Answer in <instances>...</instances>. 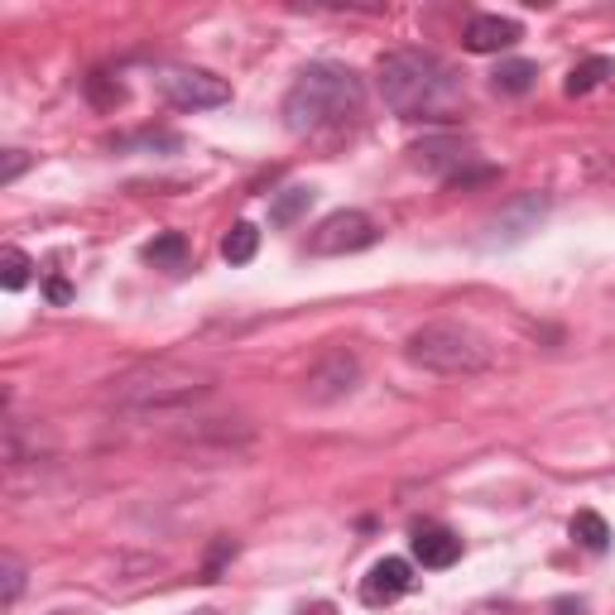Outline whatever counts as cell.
<instances>
[{"label": "cell", "mask_w": 615, "mask_h": 615, "mask_svg": "<svg viewBox=\"0 0 615 615\" xmlns=\"http://www.w3.org/2000/svg\"><path fill=\"white\" fill-rule=\"evenodd\" d=\"M24 164H29V159H24V150H5V168H0V184H15Z\"/></svg>", "instance_id": "obj_21"}, {"label": "cell", "mask_w": 615, "mask_h": 615, "mask_svg": "<svg viewBox=\"0 0 615 615\" xmlns=\"http://www.w3.org/2000/svg\"><path fill=\"white\" fill-rule=\"evenodd\" d=\"M534 78H539V68L534 63H524V58H510V63H500L496 68V92H510V96H520V92H529L534 87Z\"/></svg>", "instance_id": "obj_16"}, {"label": "cell", "mask_w": 615, "mask_h": 615, "mask_svg": "<svg viewBox=\"0 0 615 615\" xmlns=\"http://www.w3.org/2000/svg\"><path fill=\"white\" fill-rule=\"evenodd\" d=\"M212 390V376L188 366H174V360H159V366L140 370V376L120 380L116 400L120 404H135V409H174V404H192Z\"/></svg>", "instance_id": "obj_4"}, {"label": "cell", "mask_w": 615, "mask_h": 615, "mask_svg": "<svg viewBox=\"0 0 615 615\" xmlns=\"http://www.w3.org/2000/svg\"><path fill=\"white\" fill-rule=\"evenodd\" d=\"M29 270H34V264H29V256H24L20 246H5V250H0V284H5L10 294H20V288L29 284Z\"/></svg>", "instance_id": "obj_17"}, {"label": "cell", "mask_w": 615, "mask_h": 615, "mask_svg": "<svg viewBox=\"0 0 615 615\" xmlns=\"http://www.w3.org/2000/svg\"><path fill=\"white\" fill-rule=\"evenodd\" d=\"M144 260H150L154 270H184V260H188V236H184V232L154 236L150 246H144Z\"/></svg>", "instance_id": "obj_12"}, {"label": "cell", "mask_w": 615, "mask_h": 615, "mask_svg": "<svg viewBox=\"0 0 615 615\" xmlns=\"http://www.w3.org/2000/svg\"><path fill=\"white\" fill-rule=\"evenodd\" d=\"M356 385H360V356L336 346V352H328L304 376V394H308V404H336L346 394H356Z\"/></svg>", "instance_id": "obj_7"}, {"label": "cell", "mask_w": 615, "mask_h": 615, "mask_svg": "<svg viewBox=\"0 0 615 615\" xmlns=\"http://www.w3.org/2000/svg\"><path fill=\"white\" fill-rule=\"evenodd\" d=\"M366 106V87L352 68L342 63H312L298 72V82L284 96V126L294 135H322V130L352 126Z\"/></svg>", "instance_id": "obj_2"}, {"label": "cell", "mask_w": 615, "mask_h": 615, "mask_svg": "<svg viewBox=\"0 0 615 615\" xmlns=\"http://www.w3.org/2000/svg\"><path fill=\"white\" fill-rule=\"evenodd\" d=\"M376 222L366 212H332L312 226L308 236V250L312 256H356V250L376 246Z\"/></svg>", "instance_id": "obj_6"}, {"label": "cell", "mask_w": 615, "mask_h": 615, "mask_svg": "<svg viewBox=\"0 0 615 615\" xmlns=\"http://www.w3.org/2000/svg\"><path fill=\"white\" fill-rule=\"evenodd\" d=\"M48 298H54V304H68V298H72V284H68V280H48Z\"/></svg>", "instance_id": "obj_22"}, {"label": "cell", "mask_w": 615, "mask_h": 615, "mask_svg": "<svg viewBox=\"0 0 615 615\" xmlns=\"http://www.w3.org/2000/svg\"><path fill=\"white\" fill-rule=\"evenodd\" d=\"M572 539L582 544L587 553H606L611 548V524L601 520L596 510H577L572 515Z\"/></svg>", "instance_id": "obj_15"}, {"label": "cell", "mask_w": 615, "mask_h": 615, "mask_svg": "<svg viewBox=\"0 0 615 615\" xmlns=\"http://www.w3.org/2000/svg\"><path fill=\"white\" fill-rule=\"evenodd\" d=\"M606 78H615V63L606 54H596V58H582V63H577L572 72H568V82H563V92L568 96H587L592 87H601V82Z\"/></svg>", "instance_id": "obj_11"}, {"label": "cell", "mask_w": 615, "mask_h": 615, "mask_svg": "<svg viewBox=\"0 0 615 615\" xmlns=\"http://www.w3.org/2000/svg\"><path fill=\"white\" fill-rule=\"evenodd\" d=\"M520 24L505 20V15H472V24H466L462 44L472 48V54H500V48H515L520 44Z\"/></svg>", "instance_id": "obj_10"}, {"label": "cell", "mask_w": 615, "mask_h": 615, "mask_svg": "<svg viewBox=\"0 0 615 615\" xmlns=\"http://www.w3.org/2000/svg\"><path fill=\"white\" fill-rule=\"evenodd\" d=\"M553 615H582V601H572V596L553 601Z\"/></svg>", "instance_id": "obj_23"}, {"label": "cell", "mask_w": 615, "mask_h": 615, "mask_svg": "<svg viewBox=\"0 0 615 615\" xmlns=\"http://www.w3.org/2000/svg\"><path fill=\"white\" fill-rule=\"evenodd\" d=\"M409 154H414V164H424V168H442L448 159H452V164H457V159H466L462 144H457V140H424V144H414Z\"/></svg>", "instance_id": "obj_18"}, {"label": "cell", "mask_w": 615, "mask_h": 615, "mask_svg": "<svg viewBox=\"0 0 615 615\" xmlns=\"http://www.w3.org/2000/svg\"><path fill=\"white\" fill-rule=\"evenodd\" d=\"M20 587H24V568H20L15 558H5V587H0V606H15Z\"/></svg>", "instance_id": "obj_20"}, {"label": "cell", "mask_w": 615, "mask_h": 615, "mask_svg": "<svg viewBox=\"0 0 615 615\" xmlns=\"http://www.w3.org/2000/svg\"><path fill=\"white\" fill-rule=\"evenodd\" d=\"M404 592H414V563L409 558H380L360 582V601L366 606H394Z\"/></svg>", "instance_id": "obj_8"}, {"label": "cell", "mask_w": 615, "mask_h": 615, "mask_svg": "<svg viewBox=\"0 0 615 615\" xmlns=\"http://www.w3.org/2000/svg\"><path fill=\"white\" fill-rule=\"evenodd\" d=\"M159 92L168 96V106H178V111H212V106L232 102V87H226L222 78H212V72H202V68H164Z\"/></svg>", "instance_id": "obj_5"}, {"label": "cell", "mask_w": 615, "mask_h": 615, "mask_svg": "<svg viewBox=\"0 0 615 615\" xmlns=\"http://www.w3.org/2000/svg\"><path fill=\"white\" fill-rule=\"evenodd\" d=\"M380 96L404 120H452L462 111V78L424 48H394L380 58Z\"/></svg>", "instance_id": "obj_1"}, {"label": "cell", "mask_w": 615, "mask_h": 615, "mask_svg": "<svg viewBox=\"0 0 615 615\" xmlns=\"http://www.w3.org/2000/svg\"><path fill=\"white\" fill-rule=\"evenodd\" d=\"M87 96H92L96 106H120V102H126V87L111 82L106 72H92V78H87Z\"/></svg>", "instance_id": "obj_19"}, {"label": "cell", "mask_w": 615, "mask_h": 615, "mask_svg": "<svg viewBox=\"0 0 615 615\" xmlns=\"http://www.w3.org/2000/svg\"><path fill=\"white\" fill-rule=\"evenodd\" d=\"M256 250H260V226L256 222H236L232 232L222 236L226 264H250V260H256Z\"/></svg>", "instance_id": "obj_13"}, {"label": "cell", "mask_w": 615, "mask_h": 615, "mask_svg": "<svg viewBox=\"0 0 615 615\" xmlns=\"http://www.w3.org/2000/svg\"><path fill=\"white\" fill-rule=\"evenodd\" d=\"M409 360L442 376H472V370L490 366V346L481 342L472 328H457V322H428L409 336Z\"/></svg>", "instance_id": "obj_3"}, {"label": "cell", "mask_w": 615, "mask_h": 615, "mask_svg": "<svg viewBox=\"0 0 615 615\" xmlns=\"http://www.w3.org/2000/svg\"><path fill=\"white\" fill-rule=\"evenodd\" d=\"M409 548H414V558L424 563V568H452V563L462 558V539L442 524H418Z\"/></svg>", "instance_id": "obj_9"}, {"label": "cell", "mask_w": 615, "mask_h": 615, "mask_svg": "<svg viewBox=\"0 0 615 615\" xmlns=\"http://www.w3.org/2000/svg\"><path fill=\"white\" fill-rule=\"evenodd\" d=\"M312 198H318V192L304 188V184H298V188H284L280 198L270 202V226H294L298 216H304V212L312 208Z\"/></svg>", "instance_id": "obj_14"}]
</instances>
